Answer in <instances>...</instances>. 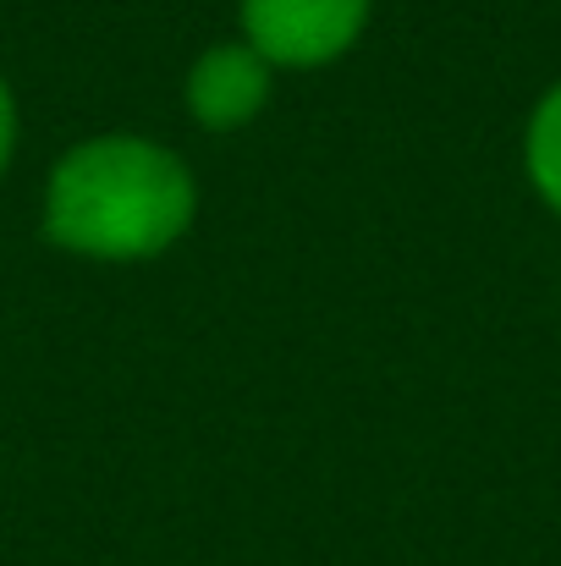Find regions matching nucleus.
<instances>
[{"label":"nucleus","mask_w":561,"mask_h":566,"mask_svg":"<svg viewBox=\"0 0 561 566\" xmlns=\"http://www.w3.org/2000/svg\"><path fill=\"white\" fill-rule=\"evenodd\" d=\"M193 166L144 133L83 138L44 182V237L94 264H144L172 253L193 231Z\"/></svg>","instance_id":"obj_1"},{"label":"nucleus","mask_w":561,"mask_h":566,"mask_svg":"<svg viewBox=\"0 0 561 566\" xmlns=\"http://www.w3.org/2000/svg\"><path fill=\"white\" fill-rule=\"evenodd\" d=\"M370 11L374 0H242V39L276 72H320L364 39Z\"/></svg>","instance_id":"obj_2"},{"label":"nucleus","mask_w":561,"mask_h":566,"mask_svg":"<svg viewBox=\"0 0 561 566\" xmlns=\"http://www.w3.org/2000/svg\"><path fill=\"white\" fill-rule=\"evenodd\" d=\"M270 88H276V66L248 39H220L204 44L198 61L187 66V116L204 133H242L248 122L264 116Z\"/></svg>","instance_id":"obj_3"},{"label":"nucleus","mask_w":561,"mask_h":566,"mask_svg":"<svg viewBox=\"0 0 561 566\" xmlns=\"http://www.w3.org/2000/svg\"><path fill=\"white\" fill-rule=\"evenodd\" d=\"M523 171L540 203L561 220V77L534 99L529 127H523Z\"/></svg>","instance_id":"obj_4"},{"label":"nucleus","mask_w":561,"mask_h":566,"mask_svg":"<svg viewBox=\"0 0 561 566\" xmlns=\"http://www.w3.org/2000/svg\"><path fill=\"white\" fill-rule=\"evenodd\" d=\"M17 138H22V122H17V94H11V83L0 77V177L11 171V160H17Z\"/></svg>","instance_id":"obj_5"}]
</instances>
